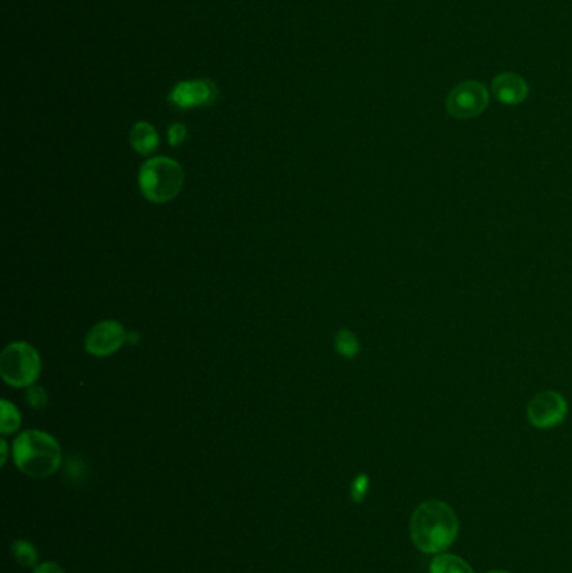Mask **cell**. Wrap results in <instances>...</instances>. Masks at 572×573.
Here are the masks:
<instances>
[{
	"label": "cell",
	"mask_w": 572,
	"mask_h": 573,
	"mask_svg": "<svg viewBox=\"0 0 572 573\" xmlns=\"http://www.w3.org/2000/svg\"><path fill=\"white\" fill-rule=\"evenodd\" d=\"M410 535L420 552L440 553L457 538V515L450 504L429 500L416 508L410 521Z\"/></svg>",
	"instance_id": "6da1fadb"
},
{
	"label": "cell",
	"mask_w": 572,
	"mask_h": 573,
	"mask_svg": "<svg viewBox=\"0 0 572 573\" xmlns=\"http://www.w3.org/2000/svg\"><path fill=\"white\" fill-rule=\"evenodd\" d=\"M12 458L19 471L30 478L54 475L62 464L58 441L45 431L28 430L15 438Z\"/></svg>",
	"instance_id": "7a4b0ae2"
},
{
	"label": "cell",
	"mask_w": 572,
	"mask_h": 573,
	"mask_svg": "<svg viewBox=\"0 0 572 573\" xmlns=\"http://www.w3.org/2000/svg\"><path fill=\"white\" fill-rule=\"evenodd\" d=\"M140 190L151 203H168L184 188L185 173L178 161L168 156H155L140 168Z\"/></svg>",
	"instance_id": "3957f363"
},
{
	"label": "cell",
	"mask_w": 572,
	"mask_h": 573,
	"mask_svg": "<svg viewBox=\"0 0 572 573\" xmlns=\"http://www.w3.org/2000/svg\"><path fill=\"white\" fill-rule=\"evenodd\" d=\"M41 371V356L28 342H12L0 356V376L12 388L34 386Z\"/></svg>",
	"instance_id": "277c9868"
},
{
	"label": "cell",
	"mask_w": 572,
	"mask_h": 573,
	"mask_svg": "<svg viewBox=\"0 0 572 573\" xmlns=\"http://www.w3.org/2000/svg\"><path fill=\"white\" fill-rule=\"evenodd\" d=\"M488 91L477 81H465L455 86L446 98V111L457 119H470L486 111Z\"/></svg>",
	"instance_id": "5b68a950"
},
{
	"label": "cell",
	"mask_w": 572,
	"mask_h": 573,
	"mask_svg": "<svg viewBox=\"0 0 572 573\" xmlns=\"http://www.w3.org/2000/svg\"><path fill=\"white\" fill-rule=\"evenodd\" d=\"M568 414V403L562 394L543 391L535 394L527 405V420L534 428L551 430L560 424Z\"/></svg>",
	"instance_id": "8992f818"
},
{
	"label": "cell",
	"mask_w": 572,
	"mask_h": 573,
	"mask_svg": "<svg viewBox=\"0 0 572 573\" xmlns=\"http://www.w3.org/2000/svg\"><path fill=\"white\" fill-rule=\"evenodd\" d=\"M218 98V87L210 79H197V81H184L178 83L170 93V102L178 110H195L207 108L214 104Z\"/></svg>",
	"instance_id": "52a82bcc"
},
{
	"label": "cell",
	"mask_w": 572,
	"mask_h": 573,
	"mask_svg": "<svg viewBox=\"0 0 572 573\" xmlns=\"http://www.w3.org/2000/svg\"><path fill=\"white\" fill-rule=\"evenodd\" d=\"M128 340V332L116 321L96 323L86 336V350L96 357L113 356Z\"/></svg>",
	"instance_id": "ba28073f"
},
{
	"label": "cell",
	"mask_w": 572,
	"mask_h": 573,
	"mask_svg": "<svg viewBox=\"0 0 572 573\" xmlns=\"http://www.w3.org/2000/svg\"><path fill=\"white\" fill-rule=\"evenodd\" d=\"M492 93L497 101H501L503 104H509V106H514V104H520L522 101H526L527 94H529V89L520 76H517L514 72H503L494 79Z\"/></svg>",
	"instance_id": "9c48e42d"
},
{
	"label": "cell",
	"mask_w": 572,
	"mask_h": 573,
	"mask_svg": "<svg viewBox=\"0 0 572 573\" xmlns=\"http://www.w3.org/2000/svg\"><path fill=\"white\" fill-rule=\"evenodd\" d=\"M129 141H131L133 150L136 153L143 154V156L155 153L158 146H159V136H158L157 129L151 127L150 123H146V121H140V123H136L133 127L131 135H129Z\"/></svg>",
	"instance_id": "30bf717a"
},
{
	"label": "cell",
	"mask_w": 572,
	"mask_h": 573,
	"mask_svg": "<svg viewBox=\"0 0 572 573\" xmlns=\"http://www.w3.org/2000/svg\"><path fill=\"white\" fill-rule=\"evenodd\" d=\"M429 573H473L472 567L457 555H438L429 563Z\"/></svg>",
	"instance_id": "8fae6325"
},
{
	"label": "cell",
	"mask_w": 572,
	"mask_h": 573,
	"mask_svg": "<svg viewBox=\"0 0 572 573\" xmlns=\"http://www.w3.org/2000/svg\"><path fill=\"white\" fill-rule=\"evenodd\" d=\"M15 561L24 569H36L39 563V552L28 540H15L11 546Z\"/></svg>",
	"instance_id": "7c38bea8"
},
{
	"label": "cell",
	"mask_w": 572,
	"mask_h": 573,
	"mask_svg": "<svg viewBox=\"0 0 572 573\" xmlns=\"http://www.w3.org/2000/svg\"><path fill=\"white\" fill-rule=\"evenodd\" d=\"M334 348L339 352V356H343L346 359L358 357L359 350H361L358 337L349 329L338 331V334L334 337Z\"/></svg>",
	"instance_id": "4fadbf2b"
},
{
	"label": "cell",
	"mask_w": 572,
	"mask_h": 573,
	"mask_svg": "<svg viewBox=\"0 0 572 573\" xmlns=\"http://www.w3.org/2000/svg\"><path fill=\"white\" fill-rule=\"evenodd\" d=\"M0 409H2V416H0V431L2 434H12L20 428V413L12 403L9 401H2L0 403Z\"/></svg>",
	"instance_id": "5bb4252c"
},
{
	"label": "cell",
	"mask_w": 572,
	"mask_h": 573,
	"mask_svg": "<svg viewBox=\"0 0 572 573\" xmlns=\"http://www.w3.org/2000/svg\"><path fill=\"white\" fill-rule=\"evenodd\" d=\"M370 491V478L368 475H358L351 485V498L355 503H363L366 500V495Z\"/></svg>",
	"instance_id": "9a60e30c"
},
{
	"label": "cell",
	"mask_w": 572,
	"mask_h": 573,
	"mask_svg": "<svg viewBox=\"0 0 572 573\" xmlns=\"http://www.w3.org/2000/svg\"><path fill=\"white\" fill-rule=\"evenodd\" d=\"M26 401L34 409H44L47 405V394L39 386H30L28 396H26Z\"/></svg>",
	"instance_id": "2e32d148"
},
{
	"label": "cell",
	"mask_w": 572,
	"mask_h": 573,
	"mask_svg": "<svg viewBox=\"0 0 572 573\" xmlns=\"http://www.w3.org/2000/svg\"><path fill=\"white\" fill-rule=\"evenodd\" d=\"M186 136H188V131H186V127L182 125V123H176V125H172L170 127V129H168V141H170V144L172 146H180V144H184L186 140Z\"/></svg>",
	"instance_id": "e0dca14e"
},
{
	"label": "cell",
	"mask_w": 572,
	"mask_h": 573,
	"mask_svg": "<svg viewBox=\"0 0 572 573\" xmlns=\"http://www.w3.org/2000/svg\"><path fill=\"white\" fill-rule=\"evenodd\" d=\"M34 573H66L62 570V567L54 563V561H44V563H39L36 569H34Z\"/></svg>",
	"instance_id": "ac0fdd59"
},
{
	"label": "cell",
	"mask_w": 572,
	"mask_h": 573,
	"mask_svg": "<svg viewBox=\"0 0 572 573\" xmlns=\"http://www.w3.org/2000/svg\"><path fill=\"white\" fill-rule=\"evenodd\" d=\"M0 446H2V464H5L7 462V443H5V439L0 441Z\"/></svg>",
	"instance_id": "d6986e66"
},
{
	"label": "cell",
	"mask_w": 572,
	"mask_h": 573,
	"mask_svg": "<svg viewBox=\"0 0 572 573\" xmlns=\"http://www.w3.org/2000/svg\"><path fill=\"white\" fill-rule=\"evenodd\" d=\"M488 573H511V572H505V570H494V572H488Z\"/></svg>",
	"instance_id": "ffe728a7"
}]
</instances>
